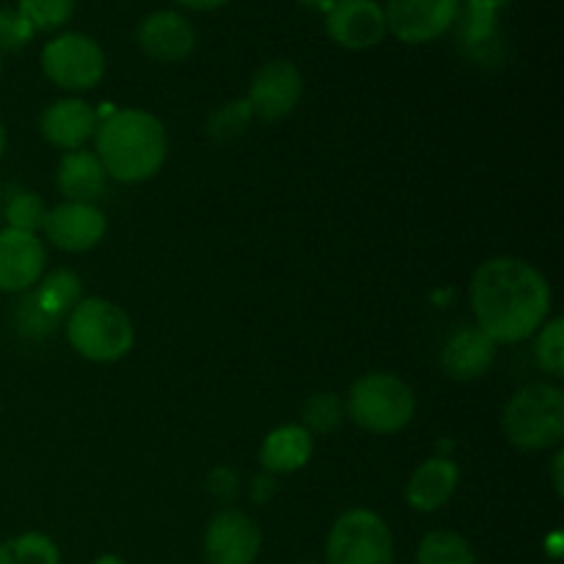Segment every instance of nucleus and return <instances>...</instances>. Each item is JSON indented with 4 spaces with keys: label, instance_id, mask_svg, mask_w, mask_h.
<instances>
[{
    "label": "nucleus",
    "instance_id": "1",
    "mask_svg": "<svg viewBox=\"0 0 564 564\" xmlns=\"http://www.w3.org/2000/svg\"><path fill=\"white\" fill-rule=\"evenodd\" d=\"M477 328L496 345H516L543 328L551 312V286L538 268L516 257L488 259L471 279Z\"/></svg>",
    "mask_w": 564,
    "mask_h": 564
},
{
    "label": "nucleus",
    "instance_id": "2",
    "mask_svg": "<svg viewBox=\"0 0 564 564\" xmlns=\"http://www.w3.org/2000/svg\"><path fill=\"white\" fill-rule=\"evenodd\" d=\"M97 158L105 174L116 182L135 185L147 182L163 169L169 154V135L158 116L138 108H124L110 113L97 124Z\"/></svg>",
    "mask_w": 564,
    "mask_h": 564
},
{
    "label": "nucleus",
    "instance_id": "3",
    "mask_svg": "<svg viewBox=\"0 0 564 564\" xmlns=\"http://www.w3.org/2000/svg\"><path fill=\"white\" fill-rule=\"evenodd\" d=\"M501 430L523 452L560 446L564 438V394L549 383H532L518 391L505 408Z\"/></svg>",
    "mask_w": 564,
    "mask_h": 564
},
{
    "label": "nucleus",
    "instance_id": "4",
    "mask_svg": "<svg viewBox=\"0 0 564 564\" xmlns=\"http://www.w3.org/2000/svg\"><path fill=\"white\" fill-rule=\"evenodd\" d=\"M66 339L88 361L113 364L132 350L135 330L119 306L102 297H86L69 312Z\"/></svg>",
    "mask_w": 564,
    "mask_h": 564
},
{
    "label": "nucleus",
    "instance_id": "5",
    "mask_svg": "<svg viewBox=\"0 0 564 564\" xmlns=\"http://www.w3.org/2000/svg\"><path fill=\"white\" fill-rule=\"evenodd\" d=\"M416 413L411 386L389 372L364 375L347 394V416L361 430L375 435L400 433Z\"/></svg>",
    "mask_w": 564,
    "mask_h": 564
},
{
    "label": "nucleus",
    "instance_id": "6",
    "mask_svg": "<svg viewBox=\"0 0 564 564\" xmlns=\"http://www.w3.org/2000/svg\"><path fill=\"white\" fill-rule=\"evenodd\" d=\"M325 564H394L389 523L372 510H347L330 527Z\"/></svg>",
    "mask_w": 564,
    "mask_h": 564
},
{
    "label": "nucleus",
    "instance_id": "7",
    "mask_svg": "<svg viewBox=\"0 0 564 564\" xmlns=\"http://www.w3.org/2000/svg\"><path fill=\"white\" fill-rule=\"evenodd\" d=\"M42 69L64 91H88L105 77V53L91 36L61 33L44 44Z\"/></svg>",
    "mask_w": 564,
    "mask_h": 564
},
{
    "label": "nucleus",
    "instance_id": "8",
    "mask_svg": "<svg viewBox=\"0 0 564 564\" xmlns=\"http://www.w3.org/2000/svg\"><path fill=\"white\" fill-rule=\"evenodd\" d=\"M386 25L400 42L427 44L444 36L460 17V0H389Z\"/></svg>",
    "mask_w": 564,
    "mask_h": 564
},
{
    "label": "nucleus",
    "instance_id": "9",
    "mask_svg": "<svg viewBox=\"0 0 564 564\" xmlns=\"http://www.w3.org/2000/svg\"><path fill=\"white\" fill-rule=\"evenodd\" d=\"M262 532L240 510H224L204 532V564H257Z\"/></svg>",
    "mask_w": 564,
    "mask_h": 564
},
{
    "label": "nucleus",
    "instance_id": "10",
    "mask_svg": "<svg viewBox=\"0 0 564 564\" xmlns=\"http://www.w3.org/2000/svg\"><path fill=\"white\" fill-rule=\"evenodd\" d=\"M303 94V77L290 61H270L253 75L246 102L251 105L253 119L281 121L295 110Z\"/></svg>",
    "mask_w": 564,
    "mask_h": 564
},
{
    "label": "nucleus",
    "instance_id": "11",
    "mask_svg": "<svg viewBox=\"0 0 564 564\" xmlns=\"http://www.w3.org/2000/svg\"><path fill=\"white\" fill-rule=\"evenodd\" d=\"M325 31L339 47L369 50L383 42L389 25L378 0H336L325 14Z\"/></svg>",
    "mask_w": 564,
    "mask_h": 564
},
{
    "label": "nucleus",
    "instance_id": "12",
    "mask_svg": "<svg viewBox=\"0 0 564 564\" xmlns=\"http://www.w3.org/2000/svg\"><path fill=\"white\" fill-rule=\"evenodd\" d=\"M42 229L58 251L83 253L102 242L108 220L94 204L64 202L55 209H47Z\"/></svg>",
    "mask_w": 564,
    "mask_h": 564
},
{
    "label": "nucleus",
    "instance_id": "13",
    "mask_svg": "<svg viewBox=\"0 0 564 564\" xmlns=\"http://www.w3.org/2000/svg\"><path fill=\"white\" fill-rule=\"evenodd\" d=\"M47 253L36 235L0 229V292H28L42 281Z\"/></svg>",
    "mask_w": 564,
    "mask_h": 564
},
{
    "label": "nucleus",
    "instance_id": "14",
    "mask_svg": "<svg viewBox=\"0 0 564 564\" xmlns=\"http://www.w3.org/2000/svg\"><path fill=\"white\" fill-rule=\"evenodd\" d=\"M138 44L143 53L163 64L187 58L196 47V31L191 20H185L176 11H154L138 25Z\"/></svg>",
    "mask_w": 564,
    "mask_h": 564
},
{
    "label": "nucleus",
    "instance_id": "15",
    "mask_svg": "<svg viewBox=\"0 0 564 564\" xmlns=\"http://www.w3.org/2000/svg\"><path fill=\"white\" fill-rule=\"evenodd\" d=\"M97 113L83 99H58L39 116V132L44 141L58 149H69V152L83 149V143L97 132Z\"/></svg>",
    "mask_w": 564,
    "mask_h": 564
},
{
    "label": "nucleus",
    "instance_id": "16",
    "mask_svg": "<svg viewBox=\"0 0 564 564\" xmlns=\"http://www.w3.org/2000/svg\"><path fill=\"white\" fill-rule=\"evenodd\" d=\"M496 341L477 325H463L441 350L444 372L455 380H477L494 367Z\"/></svg>",
    "mask_w": 564,
    "mask_h": 564
},
{
    "label": "nucleus",
    "instance_id": "17",
    "mask_svg": "<svg viewBox=\"0 0 564 564\" xmlns=\"http://www.w3.org/2000/svg\"><path fill=\"white\" fill-rule=\"evenodd\" d=\"M457 482H460V468L446 457H433L413 471L405 499L413 510L435 512L455 496Z\"/></svg>",
    "mask_w": 564,
    "mask_h": 564
},
{
    "label": "nucleus",
    "instance_id": "18",
    "mask_svg": "<svg viewBox=\"0 0 564 564\" xmlns=\"http://www.w3.org/2000/svg\"><path fill=\"white\" fill-rule=\"evenodd\" d=\"M105 182H108V174H105L99 158L94 152H83V149L66 152L58 165V174H55L61 196L77 204H91L94 198L102 196Z\"/></svg>",
    "mask_w": 564,
    "mask_h": 564
},
{
    "label": "nucleus",
    "instance_id": "19",
    "mask_svg": "<svg viewBox=\"0 0 564 564\" xmlns=\"http://www.w3.org/2000/svg\"><path fill=\"white\" fill-rule=\"evenodd\" d=\"M314 438L301 427V424H284V427L273 430L268 438L262 441L259 449V463L268 474H292L301 471L308 460H312Z\"/></svg>",
    "mask_w": 564,
    "mask_h": 564
},
{
    "label": "nucleus",
    "instance_id": "20",
    "mask_svg": "<svg viewBox=\"0 0 564 564\" xmlns=\"http://www.w3.org/2000/svg\"><path fill=\"white\" fill-rule=\"evenodd\" d=\"M31 301L44 317L58 323L66 312H72L80 303V279L69 270H55L42 281V286H39Z\"/></svg>",
    "mask_w": 564,
    "mask_h": 564
},
{
    "label": "nucleus",
    "instance_id": "21",
    "mask_svg": "<svg viewBox=\"0 0 564 564\" xmlns=\"http://www.w3.org/2000/svg\"><path fill=\"white\" fill-rule=\"evenodd\" d=\"M416 564H477V554L460 534L430 532L419 543Z\"/></svg>",
    "mask_w": 564,
    "mask_h": 564
},
{
    "label": "nucleus",
    "instance_id": "22",
    "mask_svg": "<svg viewBox=\"0 0 564 564\" xmlns=\"http://www.w3.org/2000/svg\"><path fill=\"white\" fill-rule=\"evenodd\" d=\"M345 419V402L336 394H328V391H319V394H312L303 405V424L308 435H328L334 433L336 427Z\"/></svg>",
    "mask_w": 564,
    "mask_h": 564
},
{
    "label": "nucleus",
    "instance_id": "23",
    "mask_svg": "<svg viewBox=\"0 0 564 564\" xmlns=\"http://www.w3.org/2000/svg\"><path fill=\"white\" fill-rule=\"evenodd\" d=\"M510 0H468L466 20H463V42L485 44L494 39L496 31V11L505 9Z\"/></svg>",
    "mask_w": 564,
    "mask_h": 564
},
{
    "label": "nucleus",
    "instance_id": "24",
    "mask_svg": "<svg viewBox=\"0 0 564 564\" xmlns=\"http://www.w3.org/2000/svg\"><path fill=\"white\" fill-rule=\"evenodd\" d=\"M251 121H253L251 105H248L246 99H237V102L220 105V108L209 116L207 132L209 138H215V141L229 143L235 141V138H240L242 132L248 130Z\"/></svg>",
    "mask_w": 564,
    "mask_h": 564
},
{
    "label": "nucleus",
    "instance_id": "25",
    "mask_svg": "<svg viewBox=\"0 0 564 564\" xmlns=\"http://www.w3.org/2000/svg\"><path fill=\"white\" fill-rule=\"evenodd\" d=\"M17 11L33 25V31H53L69 22L75 0H17Z\"/></svg>",
    "mask_w": 564,
    "mask_h": 564
},
{
    "label": "nucleus",
    "instance_id": "26",
    "mask_svg": "<svg viewBox=\"0 0 564 564\" xmlns=\"http://www.w3.org/2000/svg\"><path fill=\"white\" fill-rule=\"evenodd\" d=\"M9 545L11 562L14 564H61V551L47 534L28 532L14 538Z\"/></svg>",
    "mask_w": 564,
    "mask_h": 564
},
{
    "label": "nucleus",
    "instance_id": "27",
    "mask_svg": "<svg viewBox=\"0 0 564 564\" xmlns=\"http://www.w3.org/2000/svg\"><path fill=\"white\" fill-rule=\"evenodd\" d=\"M538 364L551 375V378H562L564 375V319L556 317L551 323H543V330L538 336V347H534Z\"/></svg>",
    "mask_w": 564,
    "mask_h": 564
},
{
    "label": "nucleus",
    "instance_id": "28",
    "mask_svg": "<svg viewBox=\"0 0 564 564\" xmlns=\"http://www.w3.org/2000/svg\"><path fill=\"white\" fill-rule=\"evenodd\" d=\"M44 215H47V207H44V202L36 193H17L9 202V207H6L9 229L28 231V235H36V229H42Z\"/></svg>",
    "mask_w": 564,
    "mask_h": 564
},
{
    "label": "nucleus",
    "instance_id": "29",
    "mask_svg": "<svg viewBox=\"0 0 564 564\" xmlns=\"http://www.w3.org/2000/svg\"><path fill=\"white\" fill-rule=\"evenodd\" d=\"M33 25L17 9H0V53L3 50H22L33 39Z\"/></svg>",
    "mask_w": 564,
    "mask_h": 564
},
{
    "label": "nucleus",
    "instance_id": "30",
    "mask_svg": "<svg viewBox=\"0 0 564 564\" xmlns=\"http://www.w3.org/2000/svg\"><path fill=\"white\" fill-rule=\"evenodd\" d=\"M207 490L213 496H218L220 501H231L237 496V490H240V479L229 468H215L207 479Z\"/></svg>",
    "mask_w": 564,
    "mask_h": 564
},
{
    "label": "nucleus",
    "instance_id": "31",
    "mask_svg": "<svg viewBox=\"0 0 564 564\" xmlns=\"http://www.w3.org/2000/svg\"><path fill=\"white\" fill-rule=\"evenodd\" d=\"M273 490H275L273 479H270V477H259V479H253L251 496H253V501H268Z\"/></svg>",
    "mask_w": 564,
    "mask_h": 564
},
{
    "label": "nucleus",
    "instance_id": "32",
    "mask_svg": "<svg viewBox=\"0 0 564 564\" xmlns=\"http://www.w3.org/2000/svg\"><path fill=\"white\" fill-rule=\"evenodd\" d=\"M176 3L187 6V9H196V11H213V9H220V6H226L229 0H176Z\"/></svg>",
    "mask_w": 564,
    "mask_h": 564
},
{
    "label": "nucleus",
    "instance_id": "33",
    "mask_svg": "<svg viewBox=\"0 0 564 564\" xmlns=\"http://www.w3.org/2000/svg\"><path fill=\"white\" fill-rule=\"evenodd\" d=\"M562 468H564V452H556V457H554V466H551V474H554V488H556V494H564V474H562Z\"/></svg>",
    "mask_w": 564,
    "mask_h": 564
},
{
    "label": "nucleus",
    "instance_id": "34",
    "mask_svg": "<svg viewBox=\"0 0 564 564\" xmlns=\"http://www.w3.org/2000/svg\"><path fill=\"white\" fill-rule=\"evenodd\" d=\"M297 3L306 6V9L312 11H325V14H328V9L336 3V0H297Z\"/></svg>",
    "mask_w": 564,
    "mask_h": 564
},
{
    "label": "nucleus",
    "instance_id": "35",
    "mask_svg": "<svg viewBox=\"0 0 564 564\" xmlns=\"http://www.w3.org/2000/svg\"><path fill=\"white\" fill-rule=\"evenodd\" d=\"M91 564H127L124 560H121V556H113V554H105V556H99V560H94Z\"/></svg>",
    "mask_w": 564,
    "mask_h": 564
},
{
    "label": "nucleus",
    "instance_id": "36",
    "mask_svg": "<svg viewBox=\"0 0 564 564\" xmlns=\"http://www.w3.org/2000/svg\"><path fill=\"white\" fill-rule=\"evenodd\" d=\"M0 564H14V562H11L9 545H6V543H0Z\"/></svg>",
    "mask_w": 564,
    "mask_h": 564
},
{
    "label": "nucleus",
    "instance_id": "37",
    "mask_svg": "<svg viewBox=\"0 0 564 564\" xmlns=\"http://www.w3.org/2000/svg\"><path fill=\"white\" fill-rule=\"evenodd\" d=\"M3 152H6V127L3 121H0V158H3Z\"/></svg>",
    "mask_w": 564,
    "mask_h": 564
},
{
    "label": "nucleus",
    "instance_id": "38",
    "mask_svg": "<svg viewBox=\"0 0 564 564\" xmlns=\"http://www.w3.org/2000/svg\"><path fill=\"white\" fill-rule=\"evenodd\" d=\"M0 72H3V53H0Z\"/></svg>",
    "mask_w": 564,
    "mask_h": 564
},
{
    "label": "nucleus",
    "instance_id": "39",
    "mask_svg": "<svg viewBox=\"0 0 564 564\" xmlns=\"http://www.w3.org/2000/svg\"><path fill=\"white\" fill-rule=\"evenodd\" d=\"M303 564H319V562H303Z\"/></svg>",
    "mask_w": 564,
    "mask_h": 564
}]
</instances>
